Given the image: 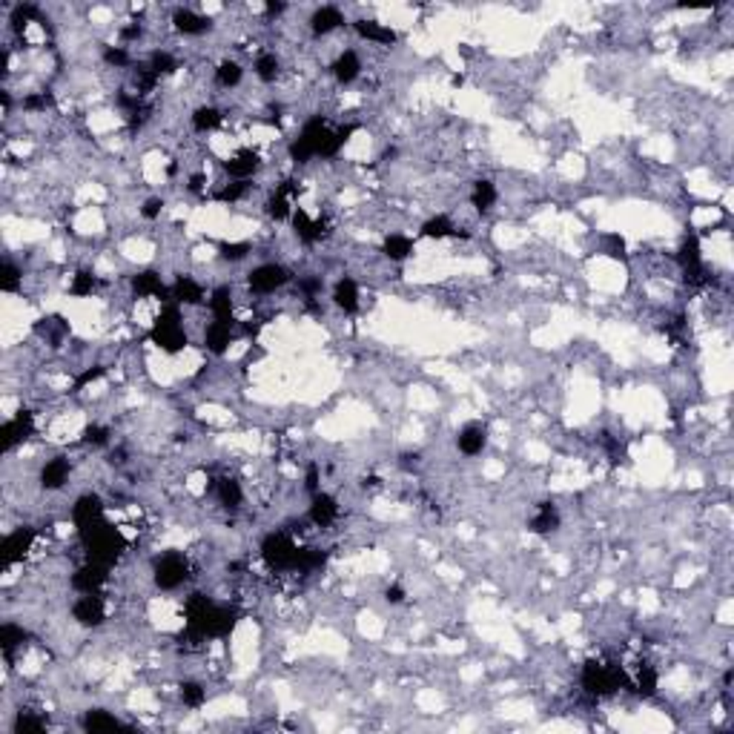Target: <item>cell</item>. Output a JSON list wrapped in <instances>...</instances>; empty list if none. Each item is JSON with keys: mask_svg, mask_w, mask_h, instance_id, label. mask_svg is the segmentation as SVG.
<instances>
[{"mask_svg": "<svg viewBox=\"0 0 734 734\" xmlns=\"http://www.w3.org/2000/svg\"><path fill=\"white\" fill-rule=\"evenodd\" d=\"M181 700H184V705L198 708V705H204V700H207V688L198 685V683H184V685H181Z\"/></svg>", "mask_w": 734, "mask_h": 734, "instance_id": "cell-34", "label": "cell"}, {"mask_svg": "<svg viewBox=\"0 0 734 734\" xmlns=\"http://www.w3.org/2000/svg\"><path fill=\"white\" fill-rule=\"evenodd\" d=\"M301 287H304V293H310V296H313V293H318V290H321V281H318V278H307V281H301Z\"/></svg>", "mask_w": 734, "mask_h": 734, "instance_id": "cell-51", "label": "cell"}, {"mask_svg": "<svg viewBox=\"0 0 734 734\" xmlns=\"http://www.w3.org/2000/svg\"><path fill=\"white\" fill-rule=\"evenodd\" d=\"M344 24V15L336 9V6H321L313 18H310V26L316 35H330L333 29H338Z\"/></svg>", "mask_w": 734, "mask_h": 734, "instance_id": "cell-20", "label": "cell"}, {"mask_svg": "<svg viewBox=\"0 0 734 734\" xmlns=\"http://www.w3.org/2000/svg\"><path fill=\"white\" fill-rule=\"evenodd\" d=\"M411 253H413V241H411L408 236H391V238L385 241V256H388L391 261H405Z\"/></svg>", "mask_w": 734, "mask_h": 734, "instance_id": "cell-31", "label": "cell"}, {"mask_svg": "<svg viewBox=\"0 0 734 734\" xmlns=\"http://www.w3.org/2000/svg\"><path fill=\"white\" fill-rule=\"evenodd\" d=\"M298 554H301V548H298L287 533H270V536L261 542V557H264L267 565L276 568V571L296 568V565H298Z\"/></svg>", "mask_w": 734, "mask_h": 734, "instance_id": "cell-2", "label": "cell"}, {"mask_svg": "<svg viewBox=\"0 0 734 734\" xmlns=\"http://www.w3.org/2000/svg\"><path fill=\"white\" fill-rule=\"evenodd\" d=\"M161 207H164V204H161V198H149V201H144V207H141V216L152 221V218H158V216H161Z\"/></svg>", "mask_w": 734, "mask_h": 734, "instance_id": "cell-47", "label": "cell"}, {"mask_svg": "<svg viewBox=\"0 0 734 734\" xmlns=\"http://www.w3.org/2000/svg\"><path fill=\"white\" fill-rule=\"evenodd\" d=\"M358 72H361V61L356 52H341L333 64V75L338 84H353L358 78Z\"/></svg>", "mask_w": 734, "mask_h": 734, "instance_id": "cell-21", "label": "cell"}, {"mask_svg": "<svg viewBox=\"0 0 734 734\" xmlns=\"http://www.w3.org/2000/svg\"><path fill=\"white\" fill-rule=\"evenodd\" d=\"M385 597H388V603H402V600H405V591H402L399 585H391V588L385 591Z\"/></svg>", "mask_w": 734, "mask_h": 734, "instance_id": "cell-50", "label": "cell"}, {"mask_svg": "<svg viewBox=\"0 0 734 734\" xmlns=\"http://www.w3.org/2000/svg\"><path fill=\"white\" fill-rule=\"evenodd\" d=\"M293 227H296V233H298V238L301 241H307V244H313V241H318L321 238V221H313L304 210H293Z\"/></svg>", "mask_w": 734, "mask_h": 734, "instance_id": "cell-23", "label": "cell"}, {"mask_svg": "<svg viewBox=\"0 0 734 734\" xmlns=\"http://www.w3.org/2000/svg\"><path fill=\"white\" fill-rule=\"evenodd\" d=\"M69 459H64V456H58V459H52V462H46L44 465V471H41V482H44V488L46 491H58V488H64L66 485V479H69Z\"/></svg>", "mask_w": 734, "mask_h": 734, "instance_id": "cell-14", "label": "cell"}, {"mask_svg": "<svg viewBox=\"0 0 734 734\" xmlns=\"http://www.w3.org/2000/svg\"><path fill=\"white\" fill-rule=\"evenodd\" d=\"M104 58H106V64H112V66H126L129 64V55H126V49H121V46H106V52H104Z\"/></svg>", "mask_w": 734, "mask_h": 734, "instance_id": "cell-44", "label": "cell"}, {"mask_svg": "<svg viewBox=\"0 0 734 734\" xmlns=\"http://www.w3.org/2000/svg\"><path fill=\"white\" fill-rule=\"evenodd\" d=\"M241 75H244V69H241L236 61H224V64H218V69H216V81H218L221 86H236V84H241Z\"/></svg>", "mask_w": 734, "mask_h": 734, "instance_id": "cell-33", "label": "cell"}, {"mask_svg": "<svg viewBox=\"0 0 734 734\" xmlns=\"http://www.w3.org/2000/svg\"><path fill=\"white\" fill-rule=\"evenodd\" d=\"M333 301L344 313H356L358 310V287H356V281L353 278H338L336 287H333Z\"/></svg>", "mask_w": 734, "mask_h": 734, "instance_id": "cell-18", "label": "cell"}, {"mask_svg": "<svg viewBox=\"0 0 734 734\" xmlns=\"http://www.w3.org/2000/svg\"><path fill=\"white\" fill-rule=\"evenodd\" d=\"M175 29L184 32V35H204L210 29V21L190 12V9H178L175 12Z\"/></svg>", "mask_w": 734, "mask_h": 734, "instance_id": "cell-22", "label": "cell"}, {"mask_svg": "<svg viewBox=\"0 0 734 734\" xmlns=\"http://www.w3.org/2000/svg\"><path fill=\"white\" fill-rule=\"evenodd\" d=\"M52 104V98L46 95V92H41V95H29L26 101H24V106L29 109V112H35V109H46Z\"/></svg>", "mask_w": 734, "mask_h": 734, "instance_id": "cell-46", "label": "cell"}, {"mask_svg": "<svg viewBox=\"0 0 734 734\" xmlns=\"http://www.w3.org/2000/svg\"><path fill=\"white\" fill-rule=\"evenodd\" d=\"M4 273H6V276H4V290H15V284H18V270H15L12 264H6Z\"/></svg>", "mask_w": 734, "mask_h": 734, "instance_id": "cell-48", "label": "cell"}, {"mask_svg": "<svg viewBox=\"0 0 734 734\" xmlns=\"http://www.w3.org/2000/svg\"><path fill=\"white\" fill-rule=\"evenodd\" d=\"M634 688L643 694V697H651L657 691V674L648 668V665H640L637 677H634Z\"/></svg>", "mask_w": 734, "mask_h": 734, "instance_id": "cell-36", "label": "cell"}, {"mask_svg": "<svg viewBox=\"0 0 734 734\" xmlns=\"http://www.w3.org/2000/svg\"><path fill=\"white\" fill-rule=\"evenodd\" d=\"M278 58L276 55H261L258 61H256V75L264 81V84H270V81H276L278 78Z\"/></svg>", "mask_w": 734, "mask_h": 734, "instance_id": "cell-35", "label": "cell"}, {"mask_svg": "<svg viewBox=\"0 0 734 734\" xmlns=\"http://www.w3.org/2000/svg\"><path fill=\"white\" fill-rule=\"evenodd\" d=\"M471 201H473L476 210H491L496 204V187L491 181H476L473 193H471Z\"/></svg>", "mask_w": 734, "mask_h": 734, "instance_id": "cell-30", "label": "cell"}, {"mask_svg": "<svg viewBox=\"0 0 734 734\" xmlns=\"http://www.w3.org/2000/svg\"><path fill=\"white\" fill-rule=\"evenodd\" d=\"M338 516V505L330 493H313V505H310V519L318 528H327L333 519Z\"/></svg>", "mask_w": 734, "mask_h": 734, "instance_id": "cell-15", "label": "cell"}, {"mask_svg": "<svg viewBox=\"0 0 734 734\" xmlns=\"http://www.w3.org/2000/svg\"><path fill=\"white\" fill-rule=\"evenodd\" d=\"M187 560L181 554H164L158 563H155V585L164 588V591H172L178 585H184L187 580Z\"/></svg>", "mask_w": 734, "mask_h": 734, "instance_id": "cell-4", "label": "cell"}, {"mask_svg": "<svg viewBox=\"0 0 734 734\" xmlns=\"http://www.w3.org/2000/svg\"><path fill=\"white\" fill-rule=\"evenodd\" d=\"M221 121H224V115H221L216 106H198V109L193 112V126H196L198 132H210V129L221 126Z\"/></svg>", "mask_w": 734, "mask_h": 734, "instance_id": "cell-28", "label": "cell"}, {"mask_svg": "<svg viewBox=\"0 0 734 734\" xmlns=\"http://www.w3.org/2000/svg\"><path fill=\"white\" fill-rule=\"evenodd\" d=\"M104 583H106V565H101V563H86L84 568H78L75 574H72V585L81 591V594H98L101 588H104Z\"/></svg>", "mask_w": 734, "mask_h": 734, "instance_id": "cell-8", "label": "cell"}, {"mask_svg": "<svg viewBox=\"0 0 734 734\" xmlns=\"http://www.w3.org/2000/svg\"><path fill=\"white\" fill-rule=\"evenodd\" d=\"M557 525H560V513H557L554 505H542L536 511V516L531 519V531L533 533H550V531H557Z\"/></svg>", "mask_w": 734, "mask_h": 734, "instance_id": "cell-25", "label": "cell"}, {"mask_svg": "<svg viewBox=\"0 0 734 734\" xmlns=\"http://www.w3.org/2000/svg\"><path fill=\"white\" fill-rule=\"evenodd\" d=\"M72 617H75L81 625H86V628L101 625V623L106 620L104 600H101L98 594H81V597L75 600V605H72Z\"/></svg>", "mask_w": 734, "mask_h": 734, "instance_id": "cell-7", "label": "cell"}, {"mask_svg": "<svg viewBox=\"0 0 734 734\" xmlns=\"http://www.w3.org/2000/svg\"><path fill=\"white\" fill-rule=\"evenodd\" d=\"M485 442H488V431H485L482 425H476V422L465 425V428L459 431V436H456V448H459L465 456H476V453H482Z\"/></svg>", "mask_w": 734, "mask_h": 734, "instance_id": "cell-10", "label": "cell"}, {"mask_svg": "<svg viewBox=\"0 0 734 734\" xmlns=\"http://www.w3.org/2000/svg\"><path fill=\"white\" fill-rule=\"evenodd\" d=\"M422 236L425 238H448V236H456V224L448 216H436L422 224Z\"/></svg>", "mask_w": 734, "mask_h": 734, "instance_id": "cell-29", "label": "cell"}, {"mask_svg": "<svg viewBox=\"0 0 734 734\" xmlns=\"http://www.w3.org/2000/svg\"><path fill=\"white\" fill-rule=\"evenodd\" d=\"M92 290H95V278H92L89 273H78L75 281H72V287H69L72 296H89Z\"/></svg>", "mask_w": 734, "mask_h": 734, "instance_id": "cell-39", "label": "cell"}, {"mask_svg": "<svg viewBox=\"0 0 734 734\" xmlns=\"http://www.w3.org/2000/svg\"><path fill=\"white\" fill-rule=\"evenodd\" d=\"M118 725L121 723L104 708H92V711L84 714V728L86 731H109V728H118Z\"/></svg>", "mask_w": 734, "mask_h": 734, "instance_id": "cell-27", "label": "cell"}, {"mask_svg": "<svg viewBox=\"0 0 734 734\" xmlns=\"http://www.w3.org/2000/svg\"><path fill=\"white\" fill-rule=\"evenodd\" d=\"M620 683H623V671H617L614 665L588 663L585 671H583V685H585L591 694H611Z\"/></svg>", "mask_w": 734, "mask_h": 734, "instance_id": "cell-5", "label": "cell"}, {"mask_svg": "<svg viewBox=\"0 0 734 734\" xmlns=\"http://www.w3.org/2000/svg\"><path fill=\"white\" fill-rule=\"evenodd\" d=\"M81 533H84V545H86V554H89L92 563L106 565V563H112L118 557V550L124 548V536L115 528L104 525L101 519L86 525V528H81Z\"/></svg>", "mask_w": 734, "mask_h": 734, "instance_id": "cell-1", "label": "cell"}, {"mask_svg": "<svg viewBox=\"0 0 734 734\" xmlns=\"http://www.w3.org/2000/svg\"><path fill=\"white\" fill-rule=\"evenodd\" d=\"M244 193H247V184L244 181H233V184H227V187L218 193V201H238Z\"/></svg>", "mask_w": 734, "mask_h": 734, "instance_id": "cell-41", "label": "cell"}, {"mask_svg": "<svg viewBox=\"0 0 734 734\" xmlns=\"http://www.w3.org/2000/svg\"><path fill=\"white\" fill-rule=\"evenodd\" d=\"M169 296L178 301V304H198L204 298V287L198 281H193L190 276H181L172 287H169Z\"/></svg>", "mask_w": 734, "mask_h": 734, "instance_id": "cell-17", "label": "cell"}, {"mask_svg": "<svg viewBox=\"0 0 734 734\" xmlns=\"http://www.w3.org/2000/svg\"><path fill=\"white\" fill-rule=\"evenodd\" d=\"M152 341H155L158 347L169 350V353H175V350H181L184 344H187V333H184V327H181V313H178V307L161 310V316H158V321H155V330H152Z\"/></svg>", "mask_w": 734, "mask_h": 734, "instance_id": "cell-3", "label": "cell"}, {"mask_svg": "<svg viewBox=\"0 0 734 734\" xmlns=\"http://www.w3.org/2000/svg\"><path fill=\"white\" fill-rule=\"evenodd\" d=\"M210 310H213V321L233 324V290L230 287H216L210 293Z\"/></svg>", "mask_w": 734, "mask_h": 734, "instance_id": "cell-16", "label": "cell"}, {"mask_svg": "<svg viewBox=\"0 0 734 734\" xmlns=\"http://www.w3.org/2000/svg\"><path fill=\"white\" fill-rule=\"evenodd\" d=\"M32 542H35V531H32V528H18L15 533H9V536L4 539V557H6V563L24 560V557L29 554Z\"/></svg>", "mask_w": 734, "mask_h": 734, "instance_id": "cell-9", "label": "cell"}, {"mask_svg": "<svg viewBox=\"0 0 734 734\" xmlns=\"http://www.w3.org/2000/svg\"><path fill=\"white\" fill-rule=\"evenodd\" d=\"M218 499H221V505H227V508H238L241 499H244L241 485H238L236 479H221V482H218Z\"/></svg>", "mask_w": 734, "mask_h": 734, "instance_id": "cell-32", "label": "cell"}, {"mask_svg": "<svg viewBox=\"0 0 734 734\" xmlns=\"http://www.w3.org/2000/svg\"><path fill=\"white\" fill-rule=\"evenodd\" d=\"M230 341H233V324L213 321V324L207 327V333H204V344H207V350L216 353V356H221V353L230 347Z\"/></svg>", "mask_w": 734, "mask_h": 734, "instance_id": "cell-19", "label": "cell"}, {"mask_svg": "<svg viewBox=\"0 0 734 734\" xmlns=\"http://www.w3.org/2000/svg\"><path fill=\"white\" fill-rule=\"evenodd\" d=\"M247 253H250V244H221V258L227 261H241L247 258Z\"/></svg>", "mask_w": 734, "mask_h": 734, "instance_id": "cell-42", "label": "cell"}, {"mask_svg": "<svg viewBox=\"0 0 734 734\" xmlns=\"http://www.w3.org/2000/svg\"><path fill=\"white\" fill-rule=\"evenodd\" d=\"M84 439H86L89 445H106V442H109V431L101 428V425H89V428L84 431Z\"/></svg>", "mask_w": 734, "mask_h": 734, "instance_id": "cell-43", "label": "cell"}, {"mask_svg": "<svg viewBox=\"0 0 734 734\" xmlns=\"http://www.w3.org/2000/svg\"><path fill=\"white\" fill-rule=\"evenodd\" d=\"M135 293L138 296H166L169 290L164 287V281H161V276H155V273H141V276H135Z\"/></svg>", "mask_w": 734, "mask_h": 734, "instance_id": "cell-26", "label": "cell"}, {"mask_svg": "<svg viewBox=\"0 0 734 734\" xmlns=\"http://www.w3.org/2000/svg\"><path fill=\"white\" fill-rule=\"evenodd\" d=\"M290 281V270L281 264H261L247 276L250 290L256 293H276L278 287H284Z\"/></svg>", "mask_w": 734, "mask_h": 734, "instance_id": "cell-6", "label": "cell"}, {"mask_svg": "<svg viewBox=\"0 0 734 734\" xmlns=\"http://www.w3.org/2000/svg\"><path fill=\"white\" fill-rule=\"evenodd\" d=\"M46 723L44 720H35V717H29V714H18V720H15V731H32V728H44Z\"/></svg>", "mask_w": 734, "mask_h": 734, "instance_id": "cell-45", "label": "cell"}, {"mask_svg": "<svg viewBox=\"0 0 734 734\" xmlns=\"http://www.w3.org/2000/svg\"><path fill=\"white\" fill-rule=\"evenodd\" d=\"M155 75H166V72H175V61L166 55V52H152L149 64H146Z\"/></svg>", "mask_w": 734, "mask_h": 734, "instance_id": "cell-38", "label": "cell"}, {"mask_svg": "<svg viewBox=\"0 0 734 734\" xmlns=\"http://www.w3.org/2000/svg\"><path fill=\"white\" fill-rule=\"evenodd\" d=\"M24 637H26V634H24V628H18L15 623H6L4 628H0V643H4V651H6V654H12V648H15V645H21V643H24Z\"/></svg>", "mask_w": 734, "mask_h": 734, "instance_id": "cell-37", "label": "cell"}, {"mask_svg": "<svg viewBox=\"0 0 734 734\" xmlns=\"http://www.w3.org/2000/svg\"><path fill=\"white\" fill-rule=\"evenodd\" d=\"M224 169L230 172V178H236V181H247V178L258 169V152H253V149H241V152H236V155L224 164Z\"/></svg>", "mask_w": 734, "mask_h": 734, "instance_id": "cell-12", "label": "cell"}, {"mask_svg": "<svg viewBox=\"0 0 734 734\" xmlns=\"http://www.w3.org/2000/svg\"><path fill=\"white\" fill-rule=\"evenodd\" d=\"M603 250H605L608 256H614V258H623V256H625V241H623L617 233H608V236L603 238Z\"/></svg>", "mask_w": 734, "mask_h": 734, "instance_id": "cell-40", "label": "cell"}, {"mask_svg": "<svg viewBox=\"0 0 734 734\" xmlns=\"http://www.w3.org/2000/svg\"><path fill=\"white\" fill-rule=\"evenodd\" d=\"M101 513H104V505H101V499H98L95 493H86V496H81V499L72 505V519H75L78 528H86V525L98 522Z\"/></svg>", "mask_w": 734, "mask_h": 734, "instance_id": "cell-11", "label": "cell"}, {"mask_svg": "<svg viewBox=\"0 0 734 734\" xmlns=\"http://www.w3.org/2000/svg\"><path fill=\"white\" fill-rule=\"evenodd\" d=\"M29 433H32V413L21 411L15 419H9V422L4 425V445H6V451L15 448L18 442L29 439Z\"/></svg>", "mask_w": 734, "mask_h": 734, "instance_id": "cell-13", "label": "cell"}, {"mask_svg": "<svg viewBox=\"0 0 734 734\" xmlns=\"http://www.w3.org/2000/svg\"><path fill=\"white\" fill-rule=\"evenodd\" d=\"M307 488L313 493H318V468L316 465H310V471H307Z\"/></svg>", "mask_w": 734, "mask_h": 734, "instance_id": "cell-49", "label": "cell"}, {"mask_svg": "<svg viewBox=\"0 0 734 734\" xmlns=\"http://www.w3.org/2000/svg\"><path fill=\"white\" fill-rule=\"evenodd\" d=\"M356 32L364 41H373V44H393L396 41V32L391 26L376 24V21H356Z\"/></svg>", "mask_w": 734, "mask_h": 734, "instance_id": "cell-24", "label": "cell"}]
</instances>
